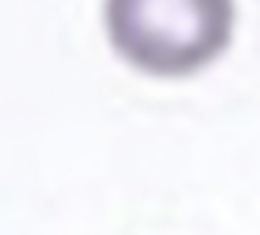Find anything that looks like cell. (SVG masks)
I'll return each mask as SVG.
<instances>
[{
    "instance_id": "obj_1",
    "label": "cell",
    "mask_w": 260,
    "mask_h": 235,
    "mask_svg": "<svg viewBox=\"0 0 260 235\" xmlns=\"http://www.w3.org/2000/svg\"><path fill=\"white\" fill-rule=\"evenodd\" d=\"M233 0H105V28L116 53L150 75L202 70L227 47Z\"/></svg>"
}]
</instances>
